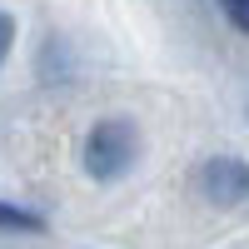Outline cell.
<instances>
[{
	"label": "cell",
	"instance_id": "obj_4",
	"mask_svg": "<svg viewBox=\"0 0 249 249\" xmlns=\"http://www.w3.org/2000/svg\"><path fill=\"white\" fill-rule=\"evenodd\" d=\"M219 10H224V20H230L234 30L249 35V0H219Z\"/></svg>",
	"mask_w": 249,
	"mask_h": 249
},
{
	"label": "cell",
	"instance_id": "obj_5",
	"mask_svg": "<svg viewBox=\"0 0 249 249\" xmlns=\"http://www.w3.org/2000/svg\"><path fill=\"white\" fill-rule=\"evenodd\" d=\"M10 45H15V20H10V15H0V65H5Z\"/></svg>",
	"mask_w": 249,
	"mask_h": 249
},
{
	"label": "cell",
	"instance_id": "obj_3",
	"mask_svg": "<svg viewBox=\"0 0 249 249\" xmlns=\"http://www.w3.org/2000/svg\"><path fill=\"white\" fill-rule=\"evenodd\" d=\"M0 230H25V234H40V230H45V219L30 214V210H20V204H0Z\"/></svg>",
	"mask_w": 249,
	"mask_h": 249
},
{
	"label": "cell",
	"instance_id": "obj_1",
	"mask_svg": "<svg viewBox=\"0 0 249 249\" xmlns=\"http://www.w3.org/2000/svg\"><path fill=\"white\" fill-rule=\"evenodd\" d=\"M135 150H140V135L130 120H100L85 140V170L95 179H120L135 164Z\"/></svg>",
	"mask_w": 249,
	"mask_h": 249
},
{
	"label": "cell",
	"instance_id": "obj_2",
	"mask_svg": "<svg viewBox=\"0 0 249 249\" xmlns=\"http://www.w3.org/2000/svg\"><path fill=\"white\" fill-rule=\"evenodd\" d=\"M199 190L210 204H219V210H234V204L249 199V164L244 160H230V155H219L210 160L199 170Z\"/></svg>",
	"mask_w": 249,
	"mask_h": 249
}]
</instances>
